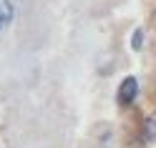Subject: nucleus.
Here are the masks:
<instances>
[{"mask_svg": "<svg viewBox=\"0 0 156 148\" xmlns=\"http://www.w3.org/2000/svg\"><path fill=\"white\" fill-rule=\"evenodd\" d=\"M13 15H15V8L10 0H0V30L13 20Z\"/></svg>", "mask_w": 156, "mask_h": 148, "instance_id": "f03ea898", "label": "nucleus"}, {"mask_svg": "<svg viewBox=\"0 0 156 148\" xmlns=\"http://www.w3.org/2000/svg\"><path fill=\"white\" fill-rule=\"evenodd\" d=\"M141 40H144V33L136 30V33H133V40H131V43H133V50H139V48H141Z\"/></svg>", "mask_w": 156, "mask_h": 148, "instance_id": "20e7f679", "label": "nucleus"}, {"mask_svg": "<svg viewBox=\"0 0 156 148\" xmlns=\"http://www.w3.org/2000/svg\"><path fill=\"white\" fill-rule=\"evenodd\" d=\"M136 95H139V81H136L133 75L123 78L121 85H119V93H116V101L119 105H131L136 101Z\"/></svg>", "mask_w": 156, "mask_h": 148, "instance_id": "f257e3e1", "label": "nucleus"}, {"mask_svg": "<svg viewBox=\"0 0 156 148\" xmlns=\"http://www.w3.org/2000/svg\"><path fill=\"white\" fill-rule=\"evenodd\" d=\"M144 138L151 141V143H156V111L146 118V123H144Z\"/></svg>", "mask_w": 156, "mask_h": 148, "instance_id": "7ed1b4c3", "label": "nucleus"}]
</instances>
